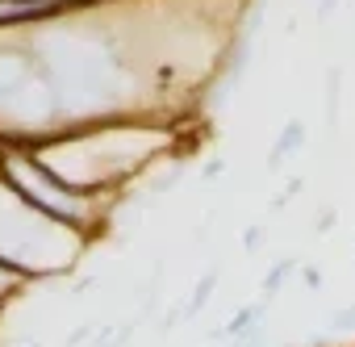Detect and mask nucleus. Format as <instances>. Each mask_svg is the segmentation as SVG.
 <instances>
[{
  "instance_id": "13",
  "label": "nucleus",
  "mask_w": 355,
  "mask_h": 347,
  "mask_svg": "<svg viewBox=\"0 0 355 347\" xmlns=\"http://www.w3.org/2000/svg\"><path fill=\"white\" fill-rule=\"evenodd\" d=\"M218 176H226V159H205L201 163V180H218Z\"/></svg>"
},
{
  "instance_id": "4",
  "label": "nucleus",
  "mask_w": 355,
  "mask_h": 347,
  "mask_svg": "<svg viewBox=\"0 0 355 347\" xmlns=\"http://www.w3.org/2000/svg\"><path fill=\"white\" fill-rule=\"evenodd\" d=\"M268 305L272 301H251V305H239L234 310V318L222 326V343L226 347H234V343H243V339H251V335H263V322H268Z\"/></svg>"
},
{
  "instance_id": "14",
  "label": "nucleus",
  "mask_w": 355,
  "mask_h": 347,
  "mask_svg": "<svg viewBox=\"0 0 355 347\" xmlns=\"http://www.w3.org/2000/svg\"><path fill=\"white\" fill-rule=\"evenodd\" d=\"M243 247L247 251H259L263 247V226H243Z\"/></svg>"
},
{
  "instance_id": "16",
  "label": "nucleus",
  "mask_w": 355,
  "mask_h": 347,
  "mask_svg": "<svg viewBox=\"0 0 355 347\" xmlns=\"http://www.w3.org/2000/svg\"><path fill=\"white\" fill-rule=\"evenodd\" d=\"M343 0H318V17H334Z\"/></svg>"
},
{
  "instance_id": "2",
  "label": "nucleus",
  "mask_w": 355,
  "mask_h": 347,
  "mask_svg": "<svg viewBox=\"0 0 355 347\" xmlns=\"http://www.w3.org/2000/svg\"><path fill=\"white\" fill-rule=\"evenodd\" d=\"M0 180H5L21 201H30L38 214L71 226L76 235H84L92 243L113 235L117 197H96V193H84V189L67 185L59 171L46 167L38 146H26V142L0 146Z\"/></svg>"
},
{
  "instance_id": "6",
  "label": "nucleus",
  "mask_w": 355,
  "mask_h": 347,
  "mask_svg": "<svg viewBox=\"0 0 355 347\" xmlns=\"http://www.w3.org/2000/svg\"><path fill=\"white\" fill-rule=\"evenodd\" d=\"M218 276H222V272H218V268H209V272H205V276L197 280V289H193V297H189V301L180 305V314H184L189 322H193V318H201V314H205V305L214 301V289H218Z\"/></svg>"
},
{
  "instance_id": "19",
  "label": "nucleus",
  "mask_w": 355,
  "mask_h": 347,
  "mask_svg": "<svg viewBox=\"0 0 355 347\" xmlns=\"http://www.w3.org/2000/svg\"><path fill=\"white\" fill-rule=\"evenodd\" d=\"M21 347H42V343H38V339H26V343H21Z\"/></svg>"
},
{
  "instance_id": "18",
  "label": "nucleus",
  "mask_w": 355,
  "mask_h": 347,
  "mask_svg": "<svg viewBox=\"0 0 355 347\" xmlns=\"http://www.w3.org/2000/svg\"><path fill=\"white\" fill-rule=\"evenodd\" d=\"M71 5H105V0H71Z\"/></svg>"
},
{
  "instance_id": "3",
  "label": "nucleus",
  "mask_w": 355,
  "mask_h": 347,
  "mask_svg": "<svg viewBox=\"0 0 355 347\" xmlns=\"http://www.w3.org/2000/svg\"><path fill=\"white\" fill-rule=\"evenodd\" d=\"M92 239L76 235L71 226L38 214L30 201H21L5 180H0V260L9 268L38 280H63L80 268Z\"/></svg>"
},
{
  "instance_id": "7",
  "label": "nucleus",
  "mask_w": 355,
  "mask_h": 347,
  "mask_svg": "<svg viewBox=\"0 0 355 347\" xmlns=\"http://www.w3.org/2000/svg\"><path fill=\"white\" fill-rule=\"evenodd\" d=\"M297 272H301V260H297V255L276 260V264H272V272L263 276V301H276V297H280V289H284Z\"/></svg>"
},
{
  "instance_id": "15",
  "label": "nucleus",
  "mask_w": 355,
  "mask_h": 347,
  "mask_svg": "<svg viewBox=\"0 0 355 347\" xmlns=\"http://www.w3.org/2000/svg\"><path fill=\"white\" fill-rule=\"evenodd\" d=\"M301 280H305L309 289H322V272H318L313 264H305V260H301Z\"/></svg>"
},
{
  "instance_id": "17",
  "label": "nucleus",
  "mask_w": 355,
  "mask_h": 347,
  "mask_svg": "<svg viewBox=\"0 0 355 347\" xmlns=\"http://www.w3.org/2000/svg\"><path fill=\"white\" fill-rule=\"evenodd\" d=\"M234 347H268V335H251V339H243V343H234Z\"/></svg>"
},
{
  "instance_id": "11",
  "label": "nucleus",
  "mask_w": 355,
  "mask_h": 347,
  "mask_svg": "<svg viewBox=\"0 0 355 347\" xmlns=\"http://www.w3.org/2000/svg\"><path fill=\"white\" fill-rule=\"evenodd\" d=\"M92 335H96V322H80L67 339H63V347H80V343H92Z\"/></svg>"
},
{
  "instance_id": "10",
  "label": "nucleus",
  "mask_w": 355,
  "mask_h": 347,
  "mask_svg": "<svg viewBox=\"0 0 355 347\" xmlns=\"http://www.w3.org/2000/svg\"><path fill=\"white\" fill-rule=\"evenodd\" d=\"M334 222H338V210H334V205L318 210V214H313V235H330V230H334Z\"/></svg>"
},
{
  "instance_id": "9",
  "label": "nucleus",
  "mask_w": 355,
  "mask_h": 347,
  "mask_svg": "<svg viewBox=\"0 0 355 347\" xmlns=\"http://www.w3.org/2000/svg\"><path fill=\"white\" fill-rule=\"evenodd\" d=\"M338 88H343V71L334 67L330 71V96H326V117L330 121H338Z\"/></svg>"
},
{
  "instance_id": "1",
  "label": "nucleus",
  "mask_w": 355,
  "mask_h": 347,
  "mask_svg": "<svg viewBox=\"0 0 355 347\" xmlns=\"http://www.w3.org/2000/svg\"><path fill=\"white\" fill-rule=\"evenodd\" d=\"M180 151H184L180 126L155 117L76 126L38 142V155L46 159L51 171H59L67 185L96 197H121L163 159H180Z\"/></svg>"
},
{
  "instance_id": "5",
  "label": "nucleus",
  "mask_w": 355,
  "mask_h": 347,
  "mask_svg": "<svg viewBox=\"0 0 355 347\" xmlns=\"http://www.w3.org/2000/svg\"><path fill=\"white\" fill-rule=\"evenodd\" d=\"M305 142H309V126L305 121H284V130L276 134V142H272V151H268V171H280L293 155H301L305 151Z\"/></svg>"
},
{
  "instance_id": "12",
  "label": "nucleus",
  "mask_w": 355,
  "mask_h": 347,
  "mask_svg": "<svg viewBox=\"0 0 355 347\" xmlns=\"http://www.w3.org/2000/svg\"><path fill=\"white\" fill-rule=\"evenodd\" d=\"M297 193H301V180H288V185H284V193H280V197H272V210L293 205V201H297Z\"/></svg>"
},
{
  "instance_id": "8",
  "label": "nucleus",
  "mask_w": 355,
  "mask_h": 347,
  "mask_svg": "<svg viewBox=\"0 0 355 347\" xmlns=\"http://www.w3.org/2000/svg\"><path fill=\"white\" fill-rule=\"evenodd\" d=\"M330 330H334V335H355V301L330 310Z\"/></svg>"
}]
</instances>
